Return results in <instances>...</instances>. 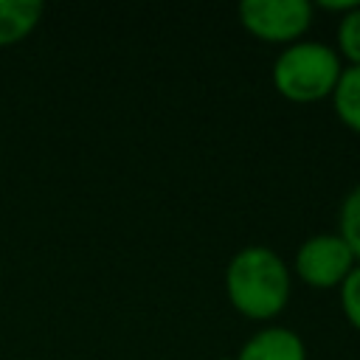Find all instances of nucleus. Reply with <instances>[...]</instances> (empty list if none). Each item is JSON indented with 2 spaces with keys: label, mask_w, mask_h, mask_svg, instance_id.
Returning <instances> with one entry per match:
<instances>
[{
  "label": "nucleus",
  "mask_w": 360,
  "mask_h": 360,
  "mask_svg": "<svg viewBox=\"0 0 360 360\" xmlns=\"http://www.w3.org/2000/svg\"><path fill=\"white\" fill-rule=\"evenodd\" d=\"M338 295H340V309L346 321L360 332V262L349 270V276L338 287Z\"/></svg>",
  "instance_id": "10"
},
{
  "label": "nucleus",
  "mask_w": 360,
  "mask_h": 360,
  "mask_svg": "<svg viewBox=\"0 0 360 360\" xmlns=\"http://www.w3.org/2000/svg\"><path fill=\"white\" fill-rule=\"evenodd\" d=\"M338 56L349 59V65H360V3L354 8H349L340 20H338Z\"/></svg>",
  "instance_id": "9"
},
{
  "label": "nucleus",
  "mask_w": 360,
  "mask_h": 360,
  "mask_svg": "<svg viewBox=\"0 0 360 360\" xmlns=\"http://www.w3.org/2000/svg\"><path fill=\"white\" fill-rule=\"evenodd\" d=\"M357 264L354 253L349 250V245L343 242V236L335 233H312L307 236L292 259V270L295 276L318 290H329V287H340L343 278L349 276V270Z\"/></svg>",
  "instance_id": "4"
},
{
  "label": "nucleus",
  "mask_w": 360,
  "mask_h": 360,
  "mask_svg": "<svg viewBox=\"0 0 360 360\" xmlns=\"http://www.w3.org/2000/svg\"><path fill=\"white\" fill-rule=\"evenodd\" d=\"M329 98H332V107H335L338 118L349 129L360 132V65H346L343 68V73H340Z\"/></svg>",
  "instance_id": "7"
},
{
  "label": "nucleus",
  "mask_w": 360,
  "mask_h": 360,
  "mask_svg": "<svg viewBox=\"0 0 360 360\" xmlns=\"http://www.w3.org/2000/svg\"><path fill=\"white\" fill-rule=\"evenodd\" d=\"M239 22L245 31L264 42L290 45L304 39L307 28L312 25L315 3L309 0H242L239 3Z\"/></svg>",
  "instance_id": "3"
},
{
  "label": "nucleus",
  "mask_w": 360,
  "mask_h": 360,
  "mask_svg": "<svg viewBox=\"0 0 360 360\" xmlns=\"http://www.w3.org/2000/svg\"><path fill=\"white\" fill-rule=\"evenodd\" d=\"M42 0H0V48L25 39L42 20Z\"/></svg>",
  "instance_id": "6"
},
{
  "label": "nucleus",
  "mask_w": 360,
  "mask_h": 360,
  "mask_svg": "<svg viewBox=\"0 0 360 360\" xmlns=\"http://www.w3.org/2000/svg\"><path fill=\"white\" fill-rule=\"evenodd\" d=\"M290 267L267 245H245L225 264V295L250 321L276 318L290 301Z\"/></svg>",
  "instance_id": "1"
},
{
  "label": "nucleus",
  "mask_w": 360,
  "mask_h": 360,
  "mask_svg": "<svg viewBox=\"0 0 360 360\" xmlns=\"http://www.w3.org/2000/svg\"><path fill=\"white\" fill-rule=\"evenodd\" d=\"M360 0H323L321 6L326 8V11H340V14H346L349 8H354Z\"/></svg>",
  "instance_id": "11"
},
{
  "label": "nucleus",
  "mask_w": 360,
  "mask_h": 360,
  "mask_svg": "<svg viewBox=\"0 0 360 360\" xmlns=\"http://www.w3.org/2000/svg\"><path fill=\"white\" fill-rule=\"evenodd\" d=\"M338 233L360 262V183L349 188V194L340 200L338 211Z\"/></svg>",
  "instance_id": "8"
},
{
  "label": "nucleus",
  "mask_w": 360,
  "mask_h": 360,
  "mask_svg": "<svg viewBox=\"0 0 360 360\" xmlns=\"http://www.w3.org/2000/svg\"><path fill=\"white\" fill-rule=\"evenodd\" d=\"M219 360H233V357H219Z\"/></svg>",
  "instance_id": "12"
},
{
  "label": "nucleus",
  "mask_w": 360,
  "mask_h": 360,
  "mask_svg": "<svg viewBox=\"0 0 360 360\" xmlns=\"http://www.w3.org/2000/svg\"><path fill=\"white\" fill-rule=\"evenodd\" d=\"M233 360H307V346L290 326H262L239 346Z\"/></svg>",
  "instance_id": "5"
},
{
  "label": "nucleus",
  "mask_w": 360,
  "mask_h": 360,
  "mask_svg": "<svg viewBox=\"0 0 360 360\" xmlns=\"http://www.w3.org/2000/svg\"><path fill=\"white\" fill-rule=\"evenodd\" d=\"M343 73V59L338 51L321 39H295L278 51L270 68L273 87L278 96L309 104L332 96Z\"/></svg>",
  "instance_id": "2"
}]
</instances>
